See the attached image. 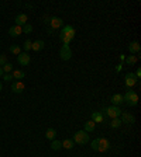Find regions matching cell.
<instances>
[{
	"label": "cell",
	"mask_w": 141,
	"mask_h": 157,
	"mask_svg": "<svg viewBox=\"0 0 141 157\" xmlns=\"http://www.w3.org/2000/svg\"><path fill=\"white\" fill-rule=\"evenodd\" d=\"M90 146H92V149L95 150V152L105 153V152H107V150L110 149V142L107 140V139H105V137H97V139L92 140Z\"/></svg>",
	"instance_id": "1"
},
{
	"label": "cell",
	"mask_w": 141,
	"mask_h": 157,
	"mask_svg": "<svg viewBox=\"0 0 141 157\" xmlns=\"http://www.w3.org/2000/svg\"><path fill=\"white\" fill-rule=\"evenodd\" d=\"M75 34H76V31H75V28H73L72 25H65L59 34V38L64 42V45H69L71 41L75 38Z\"/></svg>",
	"instance_id": "2"
},
{
	"label": "cell",
	"mask_w": 141,
	"mask_h": 157,
	"mask_svg": "<svg viewBox=\"0 0 141 157\" xmlns=\"http://www.w3.org/2000/svg\"><path fill=\"white\" fill-rule=\"evenodd\" d=\"M123 101H126V102H127V105H130V107H136V105L138 104V96H137V93H134V91L129 90V91H127V93L123 96Z\"/></svg>",
	"instance_id": "3"
},
{
	"label": "cell",
	"mask_w": 141,
	"mask_h": 157,
	"mask_svg": "<svg viewBox=\"0 0 141 157\" xmlns=\"http://www.w3.org/2000/svg\"><path fill=\"white\" fill-rule=\"evenodd\" d=\"M76 145H88L89 142V135L88 132H85V130H78L75 135H73V139H72Z\"/></svg>",
	"instance_id": "4"
},
{
	"label": "cell",
	"mask_w": 141,
	"mask_h": 157,
	"mask_svg": "<svg viewBox=\"0 0 141 157\" xmlns=\"http://www.w3.org/2000/svg\"><path fill=\"white\" fill-rule=\"evenodd\" d=\"M124 83H126V86H127L129 89H133L134 86L138 83V79L136 77L134 73H127L126 77H124Z\"/></svg>",
	"instance_id": "5"
},
{
	"label": "cell",
	"mask_w": 141,
	"mask_h": 157,
	"mask_svg": "<svg viewBox=\"0 0 141 157\" xmlns=\"http://www.w3.org/2000/svg\"><path fill=\"white\" fill-rule=\"evenodd\" d=\"M59 56L62 61H69L72 58V51L69 48V45H62V48L59 51Z\"/></svg>",
	"instance_id": "6"
},
{
	"label": "cell",
	"mask_w": 141,
	"mask_h": 157,
	"mask_svg": "<svg viewBox=\"0 0 141 157\" xmlns=\"http://www.w3.org/2000/svg\"><path fill=\"white\" fill-rule=\"evenodd\" d=\"M106 114H107L112 119H114V118H119L121 115V109L119 108V107H116V105H112L109 108H106Z\"/></svg>",
	"instance_id": "7"
},
{
	"label": "cell",
	"mask_w": 141,
	"mask_h": 157,
	"mask_svg": "<svg viewBox=\"0 0 141 157\" xmlns=\"http://www.w3.org/2000/svg\"><path fill=\"white\" fill-rule=\"evenodd\" d=\"M17 62H18L21 66H28L30 62H31V56H30L27 52H21L20 55L17 56Z\"/></svg>",
	"instance_id": "8"
},
{
	"label": "cell",
	"mask_w": 141,
	"mask_h": 157,
	"mask_svg": "<svg viewBox=\"0 0 141 157\" xmlns=\"http://www.w3.org/2000/svg\"><path fill=\"white\" fill-rule=\"evenodd\" d=\"M24 83H23V81H14V83H13L12 84V91L13 93H16V94H20V93H23V91H24Z\"/></svg>",
	"instance_id": "9"
},
{
	"label": "cell",
	"mask_w": 141,
	"mask_h": 157,
	"mask_svg": "<svg viewBox=\"0 0 141 157\" xmlns=\"http://www.w3.org/2000/svg\"><path fill=\"white\" fill-rule=\"evenodd\" d=\"M49 25H51V28L52 30L61 28V27L64 25V21H62V18H59V17H52L51 21H49Z\"/></svg>",
	"instance_id": "10"
},
{
	"label": "cell",
	"mask_w": 141,
	"mask_h": 157,
	"mask_svg": "<svg viewBox=\"0 0 141 157\" xmlns=\"http://www.w3.org/2000/svg\"><path fill=\"white\" fill-rule=\"evenodd\" d=\"M27 21H28L27 14H24V13L17 14V17H16V25H20V27H23V25L27 24Z\"/></svg>",
	"instance_id": "11"
},
{
	"label": "cell",
	"mask_w": 141,
	"mask_h": 157,
	"mask_svg": "<svg viewBox=\"0 0 141 157\" xmlns=\"http://www.w3.org/2000/svg\"><path fill=\"white\" fill-rule=\"evenodd\" d=\"M8 34L12 36H18L23 34V27H20V25H13V27H10V30H8Z\"/></svg>",
	"instance_id": "12"
},
{
	"label": "cell",
	"mask_w": 141,
	"mask_h": 157,
	"mask_svg": "<svg viewBox=\"0 0 141 157\" xmlns=\"http://www.w3.org/2000/svg\"><path fill=\"white\" fill-rule=\"evenodd\" d=\"M121 122L123 124H134L136 122V118H134V115H131V114H121Z\"/></svg>",
	"instance_id": "13"
},
{
	"label": "cell",
	"mask_w": 141,
	"mask_h": 157,
	"mask_svg": "<svg viewBox=\"0 0 141 157\" xmlns=\"http://www.w3.org/2000/svg\"><path fill=\"white\" fill-rule=\"evenodd\" d=\"M42 48H44V41H41V39L34 41L32 45H31V49H32V51H35V52H40Z\"/></svg>",
	"instance_id": "14"
},
{
	"label": "cell",
	"mask_w": 141,
	"mask_h": 157,
	"mask_svg": "<svg viewBox=\"0 0 141 157\" xmlns=\"http://www.w3.org/2000/svg\"><path fill=\"white\" fill-rule=\"evenodd\" d=\"M140 44H138L137 41H134V42H131V44L129 45V51L130 52H131V55H133V53H138L140 52Z\"/></svg>",
	"instance_id": "15"
},
{
	"label": "cell",
	"mask_w": 141,
	"mask_h": 157,
	"mask_svg": "<svg viewBox=\"0 0 141 157\" xmlns=\"http://www.w3.org/2000/svg\"><path fill=\"white\" fill-rule=\"evenodd\" d=\"M55 136H56V130L54 128H48L47 132H45V137L48 140H55Z\"/></svg>",
	"instance_id": "16"
},
{
	"label": "cell",
	"mask_w": 141,
	"mask_h": 157,
	"mask_svg": "<svg viewBox=\"0 0 141 157\" xmlns=\"http://www.w3.org/2000/svg\"><path fill=\"white\" fill-rule=\"evenodd\" d=\"M103 115H102V112H92V119L90 121H93L95 124H100V122H103Z\"/></svg>",
	"instance_id": "17"
},
{
	"label": "cell",
	"mask_w": 141,
	"mask_h": 157,
	"mask_svg": "<svg viewBox=\"0 0 141 157\" xmlns=\"http://www.w3.org/2000/svg\"><path fill=\"white\" fill-rule=\"evenodd\" d=\"M12 76H13V79H17V81H20L21 79H24L25 73L23 72V70H13Z\"/></svg>",
	"instance_id": "18"
},
{
	"label": "cell",
	"mask_w": 141,
	"mask_h": 157,
	"mask_svg": "<svg viewBox=\"0 0 141 157\" xmlns=\"http://www.w3.org/2000/svg\"><path fill=\"white\" fill-rule=\"evenodd\" d=\"M113 102V105H120L121 102H123V96H121V94H114V96L112 97V100H110Z\"/></svg>",
	"instance_id": "19"
},
{
	"label": "cell",
	"mask_w": 141,
	"mask_h": 157,
	"mask_svg": "<svg viewBox=\"0 0 141 157\" xmlns=\"http://www.w3.org/2000/svg\"><path fill=\"white\" fill-rule=\"evenodd\" d=\"M61 145H62V147H65V149H72L73 146H75V142L72 140V139H65L64 142H61Z\"/></svg>",
	"instance_id": "20"
},
{
	"label": "cell",
	"mask_w": 141,
	"mask_h": 157,
	"mask_svg": "<svg viewBox=\"0 0 141 157\" xmlns=\"http://www.w3.org/2000/svg\"><path fill=\"white\" fill-rule=\"evenodd\" d=\"M95 125H96V124H95V122L93 121H88L86 122V124H85V132H93V130H95Z\"/></svg>",
	"instance_id": "21"
},
{
	"label": "cell",
	"mask_w": 141,
	"mask_h": 157,
	"mask_svg": "<svg viewBox=\"0 0 141 157\" xmlns=\"http://www.w3.org/2000/svg\"><path fill=\"white\" fill-rule=\"evenodd\" d=\"M121 124H123V122H121L120 118H114V119H112V122H110V126L116 129V128H120Z\"/></svg>",
	"instance_id": "22"
},
{
	"label": "cell",
	"mask_w": 141,
	"mask_h": 157,
	"mask_svg": "<svg viewBox=\"0 0 141 157\" xmlns=\"http://www.w3.org/2000/svg\"><path fill=\"white\" fill-rule=\"evenodd\" d=\"M10 52L14 53V55H17V56H18V55L21 53V48H20V45H12V46H10Z\"/></svg>",
	"instance_id": "23"
},
{
	"label": "cell",
	"mask_w": 141,
	"mask_h": 157,
	"mask_svg": "<svg viewBox=\"0 0 141 157\" xmlns=\"http://www.w3.org/2000/svg\"><path fill=\"white\" fill-rule=\"evenodd\" d=\"M137 61H138V58H137V56H134V55H131V56L126 58V61H124V62H126L127 64H134Z\"/></svg>",
	"instance_id": "24"
},
{
	"label": "cell",
	"mask_w": 141,
	"mask_h": 157,
	"mask_svg": "<svg viewBox=\"0 0 141 157\" xmlns=\"http://www.w3.org/2000/svg\"><path fill=\"white\" fill-rule=\"evenodd\" d=\"M61 147H62V145H61L59 140H52V143H51V149L52 150H59Z\"/></svg>",
	"instance_id": "25"
},
{
	"label": "cell",
	"mask_w": 141,
	"mask_h": 157,
	"mask_svg": "<svg viewBox=\"0 0 141 157\" xmlns=\"http://www.w3.org/2000/svg\"><path fill=\"white\" fill-rule=\"evenodd\" d=\"M3 73H10V72H13V64L12 63H6V64H3Z\"/></svg>",
	"instance_id": "26"
},
{
	"label": "cell",
	"mask_w": 141,
	"mask_h": 157,
	"mask_svg": "<svg viewBox=\"0 0 141 157\" xmlns=\"http://www.w3.org/2000/svg\"><path fill=\"white\" fill-rule=\"evenodd\" d=\"M32 31V25L31 24H25V25H23V34H30V32Z\"/></svg>",
	"instance_id": "27"
},
{
	"label": "cell",
	"mask_w": 141,
	"mask_h": 157,
	"mask_svg": "<svg viewBox=\"0 0 141 157\" xmlns=\"http://www.w3.org/2000/svg\"><path fill=\"white\" fill-rule=\"evenodd\" d=\"M31 45H32V42H31L30 39H27V41L24 42V45H23V48H24L25 51H30V49H31Z\"/></svg>",
	"instance_id": "28"
},
{
	"label": "cell",
	"mask_w": 141,
	"mask_h": 157,
	"mask_svg": "<svg viewBox=\"0 0 141 157\" xmlns=\"http://www.w3.org/2000/svg\"><path fill=\"white\" fill-rule=\"evenodd\" d=\"M6 63H7V56L6 55H0V66H3Z\"/></svg>",
	"instance_id": "29"
},
{
	"label": "cell",
	"mask_w": 141,
	"mask_h": 157,
	"mask_svg": "<svg viewBox=\"0 0 141 157\" xmlns=\"http://www.w3.org/2000/svg\"><path fill=\"white\" fill-rule=\"evenodd\" d=\"M3 79H4V81H12V80H13V76H12V73H4Z\"/></svg>",
	"instance_id": "30"
},
{
	"label": "cell",
	"mask_w": 141,
	"mask_h": 157,
	"mask_svg": "<svg viewBox=\"0 0 141 157\" xmlns=\"http://www.w3.org/2000/svg\"><path fill=\"white\" fill-rule=\"evenodd\" d=\"M121 69H123V63L117 64V66H116V72H117V73H119V72H121Z\"/></svg>",
	"instance_id": "31"
},
{
	"label": "cell",
	"mask_w": 141,
	"mask_h": 157,
	"mask_svg": "<svg viewBox=\"0 0 141 157\" xmlns=\"http://www.w3.org/2000/svg\"><path fill=\"white\" fill-rule=\"evenodd\" d=\"M134 74H136V77H137V79H140V77H141V69H137V72L134 73Z\"/></svg>",
	"instance_id": "32"
},
{
	"label": "cell",
	"mask_w": 141,
	"mask_h": 157,
	"mask_svg": "<svg viewBox=\"0 0 141 157\" xmlns=\"http://www.w3.org/2000/svg\"><path fill=\"white\" fill-rule=\"evenodd\" d=\"M119 58H120V62H121V63H123V62L126 61V56H124V55H123V53H121V55H120V56H119Z\"/></svg>",
	"instance_id": "33"
},
{
	"label": "cell",
	"mask_w": 141,
	"mask_h": 157,
	"mask_svg": "<svg viewBox=\"0 0 141 157\" xmlns=\"http://www.w3.org/2000/svg\"><path fill=\"white\" fill-rule=\"evenodd\" d=\"M2 76H3V69L0 68V77H2Z\"/></svg>",
	"instance_id": "34"
},
{
	"label": "cell",
	"mask_w": 141,
	"mask_h": 157,
	"mask_svg": "<svg viewBox=\"0 0 141 157\" xmlns=\"http://www.w3.org/2000/svg\"><path fill=\"white\" fill-rule=\"evenodd\" d=\"M0 91H2V83H0Z\"/></svg>",
	"instance_id": "35"
}]
</instances>
